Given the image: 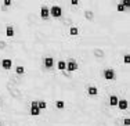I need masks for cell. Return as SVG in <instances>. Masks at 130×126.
<instances>
[{
	"instance_id": "cell-1",
	"label": "cell",
	"mask_w": 130,
	"mask_h": 126,
	"mask_svg": "<svg viewBox=\"0 0 130 126\" xmlns=\"http://www.w3.org/2000/svg\"><path fill=\"white\" fill-rule=\"evenodd\" d=\"M64 15V10H62V2L60 3H53L50 6V18L53 20H60Z\"/></svg>"
},
{
	"instance_id": "cell-2",
	"label": "cell",
	"mask_w": 130,
	"mask_h": 126,
	"mask_svg": "<svg viewBox=\"0 0 130 126\" xmlns=\"http://www.w3.org/2000/svg\"><path fill=\"white\" fill-rule=\"evenodd\" d=\"M101 76H103V79L105 82H113V81H116L118 73H116V71L112 69V68H105V69H103V72H101Z\"/></svg>"
},
{
	"instance_id": "cell-3",
	"label": "cell",
	"mask_w": 130,
	"mask_h": 126,
	"mask_svg": "<svg viewBox=\"0 0 130 126\" xmlns=\"http://www.w3.org/2000/svg\"><path fill=\"white\" fill-rule=\"evenodd\" d=\"M39 17H40V20H42V21H48V20H50V6H48V3L44 2V4L40 7Z\"/></svg>"
},
{
	"instance_id": "cell-4",
	"label": "cell",
	"mask_w": 130,
	"mask_h": 126,
	"mask_svg": "<svg viewBox=\"0 0 130 126\" xmlns=\"http://www.w3.org/2000/svg\"><path fill=\"white\" fill-rule=\"evenodd\" d=\"M42 64H43V68L46 71H51V69L55 68V60H54V57H51V56L43 57Z\"/></svg>"
},
{
	"instance_id": "cell-5",
	"label": "cell",
	"mask_w": 130,
	"mask_h": 126,
	"mask_svg": "<svg viewBox=\"0 0 130 126\" xmlns=\"http://www.w3.org/2000/svg\"><path fill=\"white\" fill-rule=\"evenodd\" d=\"M67 61V72H69V73H75L76 71L79 69V62L75 60V58H68V60H65Z\"/></svg>"
},
{
	"instance_id": "cell-6",
	"label": "cell",
	"mask_w": 130,
	"mask_h": 126,
	"mask_svg": "<svg viewBox=\"0 0 130 126\" xmlns=\"http://www.w3.org/2000/svg\"><path fill=\"white\" fill-rule=\"evenodd\" d=\"M119 98H125V97H123L122 94H116V93L109 94V97H108V105H109L111 108H116Z\"/></svg>"
},
{
	"instance_id": "cell-7",
	"label": "cell",
	"mask_w": 130,
	"mask_h": 126,
	"mask_svg": "<svg viewBox=\"0 0 130 126\" xmlns=\"http://www.w3.org/2000/svg\"><path fill=\"white\" fill-rule=\"evenodd\" d=\"M82 17H83V20H85L86 22H91V21H94V18H95V11L93 10V8H86V10L82 13Z\"/></svg>"
},
{
	"instance_id": "cell-8",
	"label": "cell",
	"mask_w": 130,
	"mask_h": 126,
	"mask_svg": "<svg viewBox=\"0 0 130 126\" xmlns=\"http://www.w3.org/2000/svg\"><path fill=\"white\" fill-rule=\"evenodd\" d=\"M13 60L11 58H3L2 61H0V68L3 71H11L13 69Z\"/></svg>"
},
{
	"instance_id": "cell-9",
	"label": "cell",
	"mask_w": 130,
	"mask_h": 126,
	"mask_svg": "<svg viewBox=\"0 0 130 126\" xmlns=\"http://www.w3.org/2000/svg\"><path fill=\"white\" fill-rule=\"evenodd\" d=\"M98 93H100V90H98V87H97V86H94V85L87 86V89H86V96L90 97V98L97 97Z\"/></svg>"
},
{
	"instance_id": "cell-10",
	"label": "cell",
	"mask_w": 130,
	"mask_h": 126,
	"mask_svg": "<svg viewBox=\"0 0 130 126\" xmlns=\"http://www.w3.org/2000/svg\"><path fill=\"white\" fill-rule=\"evenodd\" d=\"M116 108L119 109V111H127L129 109V100L127 98H119Z\"/></svg>"
},
{
	"instance_id": "cell-11",
	"label": "cell",
	"mask_w": 130,
	"mask_h": 126,
	"mask_svg": "<svg viewBox=\"0 0 130 126\" xmlns=\"http://www.w3.org/2000/svg\"><path fill=\"white\" fill-rule=\"evenodd\" d=\"M14 35H15V28H14V26L13 25H6V28H4L6 39H13Z\"/></svg>"
},
{
	"instance_id": "cell-12",
	"label": "cell",
	"mask_w": 130,
	"mask_h": 126,
	"mask_svg": "<svg viewBox=\"0 0 130 126\" xmlns=\"http://www.w3.org/2000/svg\"><path fill=\"white\" fill-rule=\"evenodd\" d=\"M55 69L60 71V72H64V71L67 69V61H65L64 58L57 60V61H55Z\"/></svg>"
},
{
	"instance_id": "cell-13",
	"label": "cell",
	"mask_w": 130,
	"mask_h": 126,
	"mask_svg": "<svg viewBox=\"0 0 130 126\" xmlns=\"http://www.w3.org/2000/svg\"><path fill=\"white\" fill-rule=\"evenodd\" d=\"M79 33H80V29L76 25H72L71 28H68V36H71V38H78Z\"/></svg>"
},
{
	"instance_id": "cell-14",
	"label": "cell",
	"mask_w": 130,
	"mask_h": 126,
	"mask_svg": "<svg viewBox=\"0 0 130 126\" xmlns=\"http://www.w3.org/2000/svg\"><path fill=\"white\" fill-rule=\"evenodd\" d=\"M53 107H54L57 111H64L67 105H65V101L64 100H55L54 104H53Z\"/></svg>"
},
{
	"instance_id": "cell-15",
	"label": "cell",
	"mask_w": 130,
	"mask_h": 126,
	"mask_svg": "<svg viewBox=\"0 0 130 126\" xmlns=\"http://www.w3.org/2000/svg\"><path fill=\"white\" fill-rule=\"evenodd\" d=\"M40 114H42V111H40L38 107H29V115L30 116L38 118V116H40Z\"/></svg>"
},
{
	"instance_id": "cell-16",
	"label": "cell",
	"mask_w": 130,
	"mask_h": 126,
	"mask_svg": "<svg viewBox=\"0 0 130 126\" xmlns=\"http://www.w3.org/2000/svg\"><path fill=\"white\" fill-rule=\"evenodd\" d=\"M8 47V43L6 40V38H0V51H6Z\"/></svg>"
},
{
	"instance_id": "cell-17",
	"label": "cell",
	"mask_w": 130,
	"mask_h": 126,
	"mask_svg": "<svg viewBox=\"0 0 130 126\" xmlns=\"http://www.w3.org/2000/svg\"><path fill=\"white\" fill-rule=\"evenodd\" d=\"M122 64H123V65H126V67L130 65V54L129 53H126V54H123V56H122Z\"/></svg>"
},
{
	"instance_id": "cell-18",
	"label": "cell",
	"mask_w": 130,
	"mask_h": 126,
	"mask_svg": "<svg viewBox=\"0 0 130 126\" xmlns=\"http://www.w3.org/2000/svg\"><path fill=\"white\" fill-rule=\"evenodd\" d=\"M2 4L10 8V7H11V4H13V0H2Z\"/></svg>"
},
{
	"instance_id": "cell-19",
	"label": "cell",
	"mask_w": 130,
	"mask_h": 126,
	"mask_svg": "<svg viewBox=\"0 0 130 126\" xmlns=\"http://www.w3.org/2000/svg\"><path fill=\"white\" fill-rule=\"evenodd\" d=\"M69 4L72 6V7H79L80 0H69Z\"/></svg>"
},
{
	"instance_id": "cell-20",
	"label": "cell",
	"mask_w": 130,
	"mask_h": 126,
	"mask_svg": "<svg viewBox=\"0 0 130 126\" xmlns=\"http://www.w3.org/2000/svg\"><path fill=\"white\" fill-rule=\"evenodd\" d=\"M120 2H122L123 7L127 8V10H130V0H120Z\"/></svg>"
},
{
	"instance_id": "cell-21",
	"label": "cell",
	"mask_w": 130,
	"mask_h": 126,
	"mask_svg": "<svg viewBox=\"0 0 130 126\" xmlns=\"http://www.w3.org/2000/svg\"><path fill=\"white\" fill-rule=\"evenodd\" d=\"M122 126H130V118H125L122 121Z\"/></svg>"
},
{
	"instance_id": "cell-22",
	"label": "cell",
	"mask_w": 130,
	"mask_h": 126,
	"mask_svg": "<svg viewBox=\"0 0 130 126\" xmlns=\"http://www.w3.org/2000/svg\"><path fill=\"white\" fill-rule=\"evenodd\" d=\"M0 126H2V125H0Z\"/></svg>"
}]
</instances>
